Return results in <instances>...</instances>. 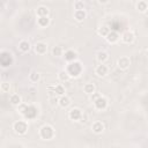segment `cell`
Wrapping results in <instances>:
<instances>
[{"label":"cell","mask_w":148,"mask_h":148,"mask_svg":"<svg viewBox=\"0 0 148 148\" xmlns=\"http://www.w3.org/2000/svg\"><path fill=\"white\" fill-rule=\"evenodd\" d=\"M58 104H59V106L60 108H67L69 104H71V98L68 97V96H66V95H64V96H61L59 99H58Z\"/></svg>","instance_id":"cell-14"},{"label":"cell","mask_w":148,"mask_h":148,"mask_svg":"<svg viewBox=\"0 0 148 148\" xmlns=\"http://www.w3.org/2000/svg\"><path fill=\"white\" fill-rule=\"evenodd\" d=\"M9 101H10V103H12L13 105H20V104H21V102H22L21 96H20L18 94H13V95H10Z\"/></svg>","instance_id":"cell-18"},{"label":"cell","mask_w":148,"mask_h":148,"mask_svg":"<svg viewBox=\"0 0 148 148\" xmlns=\"http://www.w3.org/2000/svg\"><path fill=\"white\" fill-rule=\"evenodd\" d=\"M130 65H131V60H130V58L126 57V56H123V57H120V58L117 60V66H118L120 69H127V68L130 67Z\"/></svg>","instance_id":"cell-4"},{"label":"cell","mask_w":148,"mask_h":148,"mask_svg":"<svg viewBox=\"0 0 148 148\" xmlns=\"http://www.w3.org/2000/svg\"><path fill=\"white\" fill-rule=\"evenodd\" d=\"M58 79H59V81H61V82H67V81L71 79V76H69V74H68L66 71H61V72H59V74H58Z\"/></svg>","instance_id":"cell-21"},{"label":"cell","mask_w":148,"mask_h":148,"mask_svg":"<svg viewBox=\"0 0 148 148\" xmlns=\"http://www.w3.org/2000/svg\"><path fill=\"white\" fill-rule=\"evenodd\" d=\"M1 90H2V92H9V90H10V84H9L8 82H2V83H1Z\"/></svg>","instance_id":"cell-27"},{"label":"cell","mask_w":148,"mask_h":148,"mask_svg":"<svg viewBox=\"0 0 148 148\" xmlns=\"http://www.w3.org/2000/svg\"><path fill=\"white\" fill-rule=\"evenodd\" d=\"M108 72H109V68H108V66H106L105 64H99V65H97L96 68H95V74H96L97 76H99V77L105 76V75L108 74Z\"/></svg>","instance_id":"cell-5"},{"label":"cell","mask_w":148,"mask_h":148,"mask_svg":"<svg viewBox=\"0 0 148 148\" xmlns=\"http://www.w3.org/2000/svg\"><path fill=\"white\" fill-rule=\"evenodd\" d=\"M120 39H121L124 43L130 44V43H132V42L134 40V34H133L132 31L127 30V31H125V32L120 36Z\"/></svg>","instance_id":"cell-8"},{"label":"cell","mask_w":148,"mask_h":148,"mask_svg":"<svg viewBox=\"0 0 148 148\" xmlns=\"http://www.w3.org/2000/svg\"><path fill=\"white\" fill-rule=\"evenodd\" d=\"M91 130H92L94 133L99 134V133H102L104 131V124L102 121H98V120L97 121H94L92 125H91Z\"/></svg>","instance_id":"cell-10"},{"label":"cell","mask_w":148,"mask_h":148,"mask_svg":"<svg viewBox=\"0 0 148 148\" xmlns=\"http://www.w3.org/2000/svg\"><path fill=\"white\" fill-rule=\"evenodd\" d=\"M94 106H95L96 110L103 111V110H105V109L108 108V99H106L105 97L101 96V97H98V98L94 102Z\"/></svg>","instance_id":"cell-3"},{"label":"cell","mask_w":148,"mask_h":148,"mask_svg":"<svg viewBox=\"0 0 148 148\" xmlns=\"http://www.w3.org/2000/svg\"><path fill=\"white\" fill-rule=\"evenodd\" d=\"M64 57H65V60H66V61H68V62H74V60L77 58V54H76V52L73 51V50H67V51H65Z\"/></svg>","instance_id":"cell-9"},{"label":"cell","mask_w":148,"mask_h":148,"mask_svg":"<svg viewBox=\"0 0 148 148\" xmlns=\"http://www.w3.org/2000/svg\"><path fill=\"white\" fill-rule=\"evenodd\" d=\"M96 59H97V61L99 64H104L109 59V54L105 51H98L97 54H96Z\"/></svg>","instance_id":"cell-12"},{"label":"cell","mask_w":148,"mask_h":148,"mask_svg":"<svg viewBox=\"0 0 148 148\" xmlns=\"http://www.w3.org/2000/svg\"><path fill=\"white\" fill-rule=\"evenodd\" d=\"M49 12H50L49 8L45 7V6H39L36 9V14H37L38 17H40V16H47L49 15Z\"/></svg>","instance_id":"cell-15"},{"label":"cell","mask_w":148,"mask_h":148,"mask_svg":"<svg viewBox=\"0 0 148 148\" xmlns=\"http://www.w3.org/2000/svg\"><path fill=\"white\" fill-rule=\"evenodd\" d=\"M50 24V18L49 16H40L37 18V25L40 28H46Z\"/></svg>","instance_id":"cell-13"},{"label":"cell","mask_w":148,"mask_h":148,"mask_svg":"<svg viewBox=\"0 0 148 148\" xmlns=\"http://www.w3.org/2000/svg\"><path fill=\"white\" fill-rule=\"evenodd\" d=\"M54 92H56L57 95H59L60 97L64 96V95H65V88H64V86H62V84H57V86L54 87Z\"/></svg>","instance_id":"cell-25"},{"label":"cell","mask_w":148,"mask_h":148,"mask_svg":"<svg viewBox=\"0 0 148 148\" xmlns=\"http://www.w3.org/2000/svg\"><path fill=\"white\" fill-rule=\"evenodd\" d=\"M86 16H87V14H86L84 9H82V10H74V18L76 21H79V22L83 21L86 18Z\"/></svg>","instance_id":"cell-17"},{"label":"cell","mask_w":148,"mask_h":148,"mask_svg":"<svg viewBox=\"0 0 148 148\" xmlns=\"http://www.w3.org/2000/svg\"><path fill=\"white\" fill-rule=\"evenodd\" d=\"M52 54L54 57H62L64 56V49L61 46H54L52 49Z\"/></svg>","instance_id":"cell-23"},{"label":"cell","mask_w":148,"mask_h":148,"mask_svg":"<svg viewBox=\"0 0 148 148\" xmlns=\"http://www.w3.org/2000/svg\"><path fill=\"white\" fill-rule=\"evenodd\" d=\"M14 131L18 134H24L28 130V124L24 121V120H18V121H15L14 123Z\"/></svg>","instance_id":"cell-2"},{"label":"cell","mask_w":148,"mask_h":148,"mask_svg":"<svg viewBox=\"0 0 148 148\" xmlns=\"http://www.w3.org/2000/svg\"><path fill=\"white\" fill-rule=\"evenodd\" d=\"M74 9H75V10H82V9H84V3H83V1H80V0L75 1V2H74Z\"/></svg>","instance_id":"cell-26"},{"label":"cell","mask_w":148,"mask_h":148,"mask_svg":"<svg viewBox=\"0 0 148 148\" xmlns=\"http://www.w3.org/2000/svg\"><path fill=\"white\" fill-rule=\"evenodd\" d=\"M136 9H138L139 12H141V13H145V12L148 9V3H147V1H143V0L139 1V2L136 3Z\"/></svg>","instance_id":"cell-19"},{"label":"cell","mask_w":148,"mask_h":148,"mask_svg":"<svg viewBox=\"0 0 148 148\" xmlns=\"http://www.w3.org/2000/svg\"><path fill=\"white\" fill-rule=\"evenodd\" d=\"M39 79H40V74H39L37 71H32V72L29 74V80H30L31 82H37Z\"/></svg>","instance_id":"cell-24"},{"label":"cell","mask_w":148,"mask_h":148,"mask_svg":"<svg viewBox=\"0 0 148 148\" xmlns=\"http://www.w3.org/2000/svg\"><path fill=\"white\" fill-rule=\"evenodd\" d=\"M47 51V44L44 42H38L35 44V52L37 54H45Z\"/></svg>","instance_id":"cell-7"},{"label":"cell","mask_w":148,"mask_h":148,"mask_svg":"<svg viewBox=\"0 0 148 148\" xmlns=\"http://www.w3.org/2000/svg\"><path fill=\"white\" fill-rule=\"evenodd\" d=\"M105 38H106V40H108L110 44H114V43H117V42L119 40L120 36H119L116 31H112V30H111V31L109 32V35H108Z\"/></svg>","instance_id":"cell-11"},{"label":"cell","mask_w":148,"mask_h":148,"mask_svg":"<svg viewBox=\"0 0 148 148\" xmlns=\"http://www.w3.org/2000/svg\"><path fill=\"white\" fill-rule=\"evenodd\" d=\"M39 135H40V138L44 139V140H50V139H52L53 135H54V130H53V127L50 126V125H44V126L39 130Z\"/></svg>","instance_id":"cell-1"},{"label":"cell","mask_w":148,"mask_h":148,"mask_svg":"<svg viewBox=\"0 0 148 148\" xmlns=\"http://www.w3.org/2000/svg\"><path fill=\"white\" fill-rule=\"evenodd\" d=\"M98 97H101V95H99L98 92H94L92 95H90V99H91L92 102H95V101H96Z\"/></svg>","instance_id":"cell-28"},{"label":"cell","mask_w":148,"mask_h":148,"mask_svg":"<svg viewBox=\"0 0 148 148\" xmlns=\"http://www.w3.org/2000/svg\"><path fill=\"white\" fill-rule=\"evenodd\" d=\"M82 116H83L82 111H81L80 109H77V108H73V109L68 112V117H69V119H72V120H81Z\"/></svg>","instance_id":"cell-6"},{"label":"cell","mask_w":148,"mask_h":148,"mask_svg":"<svg viewBox=\"0 0 148 148\" xmlns=\"http://www.w3.org/2000/svg\"><path fill=\"white\" fill-rule=\"evenodd\" d=\"M110 31H111V30H110V28H109L108 25H102V27L98 28V30H97L98 35H101V36H103V37H106Z\"/></svg>","instance_id":"cell-22"},{"label":"cell","mask_w":148,"mask_h":148,"mask_svg":"<svg viewBox=\"0 0 148 148\" xmlns=\"http://www.w3.org/2000/svg\"><path fill=\"white\" fill-rule=\"evenodd\" d=\"M83 91L88 95H92L95 92V86L92 83H86L83 86Z\"/></svg>","instance_id":"cell-20"},{"label":"cell","mask_w":148,"mask_h":148,"mask_svg":"<svg viewBox=\"0 0 148 148\" xmlns=\"http://www.w3.org/2000/svg\"><path fill=\"white\" fill-rule=\"evenodd\" d=\"M30 43L28 42V40H21L20 43H18V49H20V51L21 52H23V53H25V52H28L29 50H30Z\"/></svg>","instance_id":"cell-16"}]
</instances>
